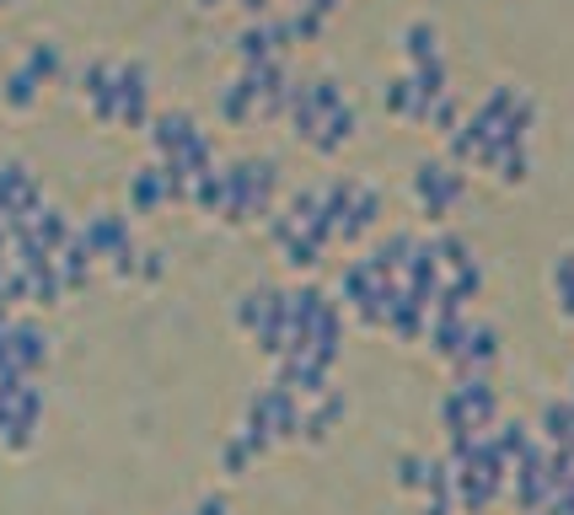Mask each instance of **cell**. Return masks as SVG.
Returning <instances> with one entry per match:
<instances>
[{
  "label": "cell",
  "instance_id": "obj_6",
  "mask_svg": "<svg viewBox=\"0 0 574 515\" xmlns=\"http://www.w3.org/2000/svg\"><path fill=\"white\" fill-rule=\"evenodd\" d=\"M38 92H44V81L27 70V64H16V70H5V81H0V103L11 108V113H27L33 103H38Z\"/></svg>",
  "mask_w": 574,
  "mask_h": 515
},
{
  "label": "cell",
  "instance_id": "obj_2",
  "mask_svg": "<svg viewBox=\"0 0 574 515\" xmlns=\"http://www.w3.org/2000/svg\"><path fill=\"white\" fill-rule=\"evenodd\" d=\"M119 124L124 129L151 124V70L140 60H119Z\"/></svg>",
  "mask_w": 574,
  "mask_h": 515
},
{
  "label": "cell",
  "instance_id": "obj_5",
  "mask_svg": "<svg viewBox=\"0 0 574 515\" xmlns=\"http://www.w3.org/2000/svg\"><path fill=\"white\" fill-rule=\"evenodd\" d=\"M382 108L392 113V119H424V97H419V86H414V75L403 70V75H386L382 86Z\"/></svg>",
  "mask_w": 574,
  "mask_h": 515
},
{
  "label": "cell",
  "instance_id": "obj_9",
  "mask_svg": "<svg viewBox=\"0 0 574 515\" xmlns=\"http://www.w3.org/2000/svg\"><path fill=\"white\" fill-rule=\"evenodd\" d=\"M0 5H5V0H0Z\"/></svg>",
  "mask_w": 574,
  "mask_h": 515
},
{
  "label": "cell",
  "instance_id": "obj_7",
  "mask_svg": "<svg viewBox=\"0 0 574 515\" xmlns=\"http://www.w3.org/2000/svg\"><path fill=\"white\" fill-rule=\"evenodd\" d=\"M22 64H27V70H33V75H38L44 86L64 75V55H60V44H49V38H38V44L27 49V60H22Z\"/></svg>",
  "mask_w": 574,
  "mask_h": 515
},
{
  "label": "cell",
  "instance_id": "obj_4",
  "mask_svg": "<svg viewBox=\"0 0 574 515\" xmlns=\"http://www.w3.org/2000/svg\"><path fill=\"white\" fill-rule=\"evenodd\" d=\"M397 49H403L408 70L446 60V55H441V27H435V22H424V16H419V22H408V27L397 33Z\"/></svg>",
  "mask_w": 574,
  "mask_h": 515
},
{
  "label": "cell",
  "instance_id": "obj_8",
  "mask_svg": "<svg viewBox=\"0 0 574 515\" xmlns=\"http://www.w3.org/2000/svg\"><path fill=\"white\" fill-rule=\"evenodd\" d=\"M553 296H559V312L574 318V253H564L553 263Z\"/></svg>",
  "mask_w": 574,
  "mask_h": 515
},
{
  "label": "cell",
  "instance_id": "obj_3",
  "mask_svg": "<svg viewBox=\"0 0 574 515\" xmlns=\"http://www.w3.org/2000/svg\"><path fill=\"white\" fill-rule=\"evenodd\" d=\"M172 199H183V189H178V178H172L162 161H145V167L129 178V204H134V209H156V204H172Z\"/></svg>",
  "mask_w": 574,
  "mask_h": 515
},
{
  "label": "cell",
  "instance_id": "obj_1",
  "mask_svg": "<svg viewBox=\"0 0 574 515\" xmlns=\"http://www.w3.org/2000/svg\"><path fill=\"white\" fill-rule=\"evenodd\" d=\"M467 193L462 183V172L451 167V161H419V172H414V199L424 204V215H451L456 209V199Z\"/></svg>",
  "mask_w": 574,
  "mask_h": 515
}]
</instances>
